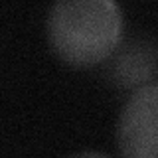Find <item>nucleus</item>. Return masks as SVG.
<instances>
[{
  "instance_id": "obj_1",
  "label": "nucleus",
  "mask_w": 158,
  "mask_h": 158,
  "mask_svg": "<svg viewBox=\"0 0 158 158\" xmlns=\"http://www.w3.org/2000/svg\"><path fill=\"white\" fill-rule=\"evenodd\" d=\"M123 12L115 0H61L48 14V40L71 65H95L117 49Z\"/></svg>"
},
{
  "instance_id": "obj_3",
  "label": "nucleus",
  "mask_w": 158,
  "mask_h": 158,
  "mask_svg": "<svg viewBox=\"0 0 158 158\" xmlns=\"http://www.w3.org/2000/svg\"><path fill=\"white\" fill-rule=\"evenodd\" d=\"M113 79L123 87H142L154 81L156 75V48L152 42L125 44L113 61Z\"/></svg>"
},
{
  "instance_id": "obj_4",
  "label": "nucleus",
  "mask_w": 158,
  "mask_h": 158,
  "mask_svg": "<svg viewBox=\"0 0 158 158\" xmlns=\"http://www.w3.org/2000/svg\"><path fill=\"white\" fill-rule=\"evenodd\" d=\"M69 158H111L107 154H103V152H95V150H87V152H79V154H73Z\"/></svg>"
},
{
  "instance_id": "obj_2",
  "label": "nucleus",
  "mask_w": 158,
  "mask_h": 158,
  "mask_svg": "<svg viewBox=\"0 0 158 158\" xmlns=\"http://www.w3.org/2000/svg\"><path fill=\"white\" fill-rule=\"evenodd\" d=\"M117 138L125 158H158V85L136 87L118 117Z\"/></svg>"
}]
</instances>
